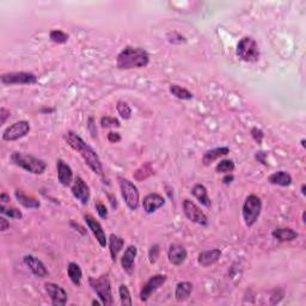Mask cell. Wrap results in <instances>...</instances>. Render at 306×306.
Masks as SVG:
<instances>
[{
    "mask_svg": "<svg viewBox=\"0 0 306 306\" xmlns=\"http://www.w3.org/2000/svg\"><path fill=\"white\" fill-rule=\"evenodd\" d=\"M65 140L71 149L75 150L81 155L85 164L91 169L92 172H95L96 175L103 176L104 170H103L102 160L99 158L98 153L92 149V146H90L88 142L73 131H68L65 134Z\"/></svg>",
    "mask_w": 306,
    "mask_h": 306,
    "instance_id": "obj_1",
    "label": "cell"
},
{
    "mask_svg": "<svg viewBox=\"0 0 306 306\" xmlns=\"http://www.w3.org/2000/svg\"><path fill=\"white\" fill-rule=\"evenodd\" d=\"M150 64V54L140 47H126L116 57V67L118 70L142 68Z\"/></svg>",
    "mask_w": 306,
    "mask_h": 306,
    "instance_id": "obj_2",
    "label": "cell"
},
{
    "mask_svg": "<svg viewBox=\"0 0 306 306\" xmlns=\"http://www.w3.org/2000/svg\"><path fill=\"white\" fill-rule=\"evenodd\" d=\"M10 159L15 165L19 166L23 170L34 173V175H42L47 170V163L30 153L13 152Z\"/></svg>",
    "mask_w": 306,
    "mask_h": 306,
    "instance_id": "obj_3",
    "label": "cell"
},
{
    "mask_svg": "<svg viewBox=\"0 0 306 306\" xmlns=\"http://www.w3.org/2000/svg\"><path fill=\"white\" fill-rule=\"evenodd\" d=\"M89 285L92 288V291L96 293L98 299L101 300L102 304L105 306H112L113 302V289L112 282H110L109 274H102L98 278H89Z\"/></svg>",
    "mask_w": 306,
    "mask_h": 306,
    "instance_id": "obj_4",
    "label": "cell"
},
{
    "mask_svg": "<svg viewBox=\"0 0 306 306\" xmlns=\"http://www.w3.org/2000/svg\"><path fill=\"white\" fill-rule=\"evenodd\" d=\"M236 55L245 62H257L260 60L261 52L256 39L251 36H244L237 43Z\"/></svg>",
    "mask_w": 306,
    "mask_h": 306,
    "instance_id": "obj_5",
    "label": "cell"
},
{
    "mask_svg": "<svg viewBox=\"0 0 306 306\" xmlns=\"http://www.w3.org/2000/svg\"><path fill=\"white\" fill-rule=\"evenodd\" d=\"M261 212H262V200L255 194L249 195L242 207L243 220L247 228H252L257 223Z\"/></svg>",
    "mask_w": 306,
    "mask_h": 306,
    "instance_id": "obj_6",
    "label": "cell"
},
{
    "mask_svg": "<svg viewBox=\"0 0 306 306\" xmlns=\"http://www.w3.org/2000/svg\"><path fill=\"white\" fill-rule=\"evenodd\" d=\"M118 186H120L121 195H122L123 201L126 202L127 207L131 210H136L140 206V194L135 184L128 178L118 176L117 177Z\"/></svg>",
    "mask_w": 306,
    "mask_h": 306,
    "instance_id": "obj_7",
    "label": "cell"
},
{
    "mask_svg": "<svg viewBox=\"0 0 306 306\" xmlns=\"http://www.w3.org/2000/svg\"><path fill=\"white\" fill-rule=\"evenodd\" d=\"M0 81L2 85H34L38 84V78L33 72H7L1 75Z\"/></svg>",
    "mask_w": 306,
    "mask_h": 306,
    "instance_id": "obj_8",
    "label": "cell"
},
{
    "mask_svg": "<svg viewBox=\"0 0 306 306\" xmlns=\"http://www.w3.org/2000/svg\"><path fill=\"white\" fill-rule=\"evenodd\" d=\"M183 213L188 220L197 224V225L207 226L208 223H210V219L205 214L204 210L195 202H192L191 200L186 199L183 201Z\"/></svg>",
    "mask_w": 306,
    "mask_h": 306,
    "instance_id": "obj_9",
    "label": "cell"
},
{
    "mask_svg": "<svg viewBox=\"0 0 306 306\" xmlns=\"http://www.w3.org/2000/svg\"><path fill=\"white\" fill-rule=\"evenodd\" d=\"M30 123L28 121H18L12 123L4 132H2V140L4 141H16L24 138L30 132Z\"/></svg>",
    "mask_w": 306,
    "mask_h": 306,
    "instance_id": "obj_10",
    "label": "cell"
},
{
    "mask_svg": "<svg viewBox=\"0 0 306 306\" xmlns=\"http://www.w3.org/2000/svg\"><path fill=\"white\" fill-rule=\"evenodd\" d=\"M166 280H168V276L163 275V274H157V275H153L151 278L147 280L146 284L142 286L141 291H140V300L141 302H147V300L151 298V295L157 292L163 285L165 284Z\"/></svg>",
    "mask_w": 306,
    "mask_h": 306,
    "instance_id": "obj_11",
    "label": "cell"
},
{
    "mask_svg": "<svg viewBox=\"0 0 306 306\" xmlns=\"http://www.w3.org/2000/svg\"><path fill=\"white\" fill-rule=\"evenodd\" d=\"M44 289H46V293L48 294L49 299H51L52 305L64 306L67 304L68 294L61 286L54 284V282H46Z\"/></svg>",
    "mask_w": 306,
    "mask_h": 306,
    "instance_id": "obj_12",
    "label": "cell"
},
{
    "mask_svg": "<svg viewBox=\"0 0 306 306\" xmlns=\"http://www.w3.org/2000/svg\"><path fill=\"white\" fill-rule=\"evenodd\" d=\"M71 191L81 205L86 206L89 204L90 197H91V191H90L89 184L83 178L76 176L75 181H73L72 187H71Z\"/></svg>",
    "mask_w": 306,
    "mask_h": 306,
    "instance_id": "obj_13",
    "label": "cell"
},
{
    "mask_svg": "<svg viewBox=\"0 0 306 306\" xmlns=\"http://www.w3.org/2000/svg\"><path fill=\"white\" fill-rule=\"evenodd\" d=\"M84 220H85L86 226L91 231V233L94 234V237L96 238V241L98 242V244L101 245V248H105L108 245V237L105 234L103 226L101 225L98 220H96V218L92 217L91 214H85L84 215Z\"/></svg>",
    "mask_w": 306,
    "mask_h": 306,
    "instance_id": "obj_14",
    "label": "cell"
},
{
    "mask_svg": "<svg viewBox=\"0 0 306 306\" xmlns=\"http://www.w3.org/2000/svg\"><path fill=\"white\" fill-rule=\"evenodd\" d=\"M165 205V197L158 192H151L142 200V208L147 214H153Z\"/></svg>",
    "mask_w": 306,
    "mask_h": 306,
    "instance_id": "obj_15",
    "label": "cell"
},
{
    "mask_svg": "<svg viewBox=\"0 0 306 306\" xmlns=\"http://www.w3.org/2000/svg\"><path fill=\"white\" fill-rule=\"evenodd\" d=\"M23 262L26 267L29 268V270L34 274L38 278H46L48 276V270H47L46 266L43 265L42 261H39L36 256L34 255H25L23 257Z\"/></svg>",
    "mask_w": 306,
    "mask_h": 306,
    "instance_id": "obj_16",
    "label": "cell"
},
{
    "mask_svg": "<svg viewBox=\"0 0 306 306\" xmlns=\"http://www.w3.org/2000/svg\"><path fill=\"white\" fill-rule=\"evenodd\" d=\"M136 256H138V248L135 245H128L127 249L123 252L122 257H121V266L128 275H132L134 273Z\"/></svg>",
    "mask_w": 306,
    "mask_h": 306,
    "instance_id": "obj_17",
    "label": "cell"
},
{
    "mask_svg": "<svg viewBox=\"0 0 306 306\" xmlns=\"http://www.w3.org/2000/svg\"><path fill=\"white\" fill-rule=\"evenodd\" d=\"M57 179H59L61 186H64V187L72 186L73 181H75L73 170L64 159L57 160Z\"/></svg>",
    "mask_w": 306,
    "mask_h": 306,
    "instance_id": "obj_18",
    "label": "cell"
},
{
    "mask_svg": "<svg viewBox=\"0 0 306 306\" xmlns=\"http://www.w3.org/2000/svg\"><path fill=\"white\" fill-rule=\"evenodd\" d=\"M221 255H223V252H221L220 249H217V248L210 250H204V251L200 252L199 256H197V262H199V265L201 267L208 268L210 266L215 265L220 260Z\"/></svg>",
    "mask_w": 306,
    "mask_h": 306,
    "instance_id": "obj_19",
    "label": "cell"
},
{
    "mask_svg": "<svg viewBox=\"0 0 306 306\" xmlns=\"http://www.w3.org/2000/svg\"><path fill=\"white\" fill-rule=\"evenodd\" d=\"M187 256H188V252H187L186 248L181 244H171L169 247V251H168V258L169 262L173 266H181L182 263H184V261L187 260Z\"/></svg>",
    "mask_w": 306,
    "mask_h": 306,
    "instance_id": "obj_20",
    "label": "cell"
},
{
    "mask_svg": "<svg viewBox=\"0 0 306 306\" xmlns=\"http://www.w3.org/2000/svg\"><path fill=\"white\" fill-rule=\"evenodd\" d=\"M230 153V147L228 146H220V147H215V149L208 150L204 153L202 155V164L205 166L210 165L212 163H214L215 160H218L219 158L225 157Z\"/></svg>",
    "mask_w": 306,
    "mask_h": 306,
    "instance_id": "obj_21",
    "label": "cell"
},
{
    "mask_svg": "<svg viewBox=\"0 0 306 306\" xmlns=\"http://www.w3.org/2000/svg\"><path fill=\"white\" fill-rule=\"evenodd\" d=\"M108 247H109V252L110 257H112L113 262H116L117 260V256L121 252V250L125 247V239L122 237L117 236V234L112 233L108 238Z\"/></svg>",
    "mask_w": 306,
    "mask_h": 306,
    "instance_id": "obj_22",
    "label": "cell"
},
{
    "mask_svg": "<svg viewBox=\"0 0 306 306\" xmlns=\"http://www.w3.org/2000/svg\"><path fill=\"white\" fill-rule=\"evenodd\" d=\"M191 192L192 196H194L195 199H196L202 206H205V207H207V208L210 207L212 201H210V196H208V191L204 184H201V183L195 184V186L191 188Z\"/></svg>",
    "mask_w": 306,
    "mask_h": 306,
    "instance_id": "obj_23",
    "label": "cell"
},
{
    "mask_svg": "<svg viewBox=\"0 0 306 306\" xmlns=\"http://www.w3.org/2000/svg\"><path fill=\"white\" fill-rule=\"evenodd\" d=\"M271 236L279 242H292L294 239H297L299 237L297 231H294L293 229L291 228H279L275 229L273 232H271Z\"/></svg>",
    "mask_w": 306,
    "mask_h": 306,
    "instance_id": "obj_24",
    "label": "cell"
},
{
    "mask_svg": "<svg viewBox=\"0 0 306 306\" xmlns=\"http://www.w3.org/2000/svg\"><path fill=\"white\" fill-rule=\"evenodd\" d=\"M15 197L16 200H17L18 204L22 205L23 207L29 208V210H36V208L41 207V202H39L38 199H35V197L33 196H29V195L24 194L22 191H18V189L15 191Z\"/></svg>",
    "mask_w": 306,
    "mask_h": 306,
    "instance_id": "obj_25",
    "label": "cell"
},
{
    "mask_svg": "<svg viewBox=\"0 0 306 306\" xmlns=\"http://www.w3.org/2000/svg\"><path fill=\"white\" fill-rule=\"evenodd\" d=\"M192 284L189 281H181L176 285L175 289V299L178 303H183L189 299L192 292Z\"/></svg>",
    "mask_w": 306,
    "mask_h": 306,
    "instance_id": "obj_26",
    "label": "cell"
},
{
    "mask_svg": "<svg viewBox=\"0 0 306 306\" xmlns=\"http://www.w3.org/2000/svg\"><path fill=\"white\" fill-rule=\"evenodd\" d=\"M268 182L273 186L279 187H289L293 182L292 176L286 171H276V172L271 173L268 177Z\"/></svg>",
    "mask_w": 306,
    "mask_h": 306,
    "instance_id": "obj_27",
    "label": "cell"
},
{
    "mask_svg": "<svg viewBox=\"0 0 306 306\" xmlns=\"http://www.w3.org/2000/svg\"><path fill=\"white\" fill-rule=\"evenodd\" d=\"M67 275L70 280L72 281L73 285L79 287L81 285V280H83V270H81L80 266L76 262H70L67 266Z\"/></svg>",
    "mask_w": 306,
    "mask_h": 306,
    "instance_id": "obj_28",
    "label": "cell"
},
{
    "mask_svg": "<svg viewBox=\"0 0 306 306\" xmlns=\"http://www.w3.org/2000/svg\"><path fill=\"white\" fill-rule=\"evenodd\" d=\"M169 91H170L172 96H175L177 99H182V101H191V99L194 98V95L188 89L177 85V84H171L169 86Z\"/></svg>",
    "mask_w": 306,
    "mask_h": 306,
    "instance_id": "obj_29",
    "label": "cell"
},
{
    "mask_svg": "<svg viewBox=\"0 0 306 306\" xmlns=\"http://www.w3.org/2000/svg\"><path fill=\"white\" fill-rule=\"evenodd\" d=\"M153 173L154 172H153L152 164L150 162H147L145 163V164H142L139 169H136V170L134 171L133 176L136 181H145V179L151 177Z\"/></svg>",
    "mask_w": 306,
    "mask_h": 306,
    "instance_id": "obj_30",
    "label": "cell"
},
{
    "mask_svg": "<svg viewBox=\"0 0 306 306\" xmlns=\"http://www.w3.org/2000/svg\"><path fill=\"white\" fill-rule=\"evenodd\" d=\"M236 169V165H234V162L232 159H223L218 163L217 166H215V172L217 173H232Z\"/></svg>",
    "mask_w": 306,
    "mask_h": 306,
    "instance_id": "obj_31",
    "label": "cell"
},
{
    "mask_svg": "<svg viewBox=\"0 0 306 306\" xmlns=\"http://www.w3.org/2000/svg\"><path fill=\"white\" fill-rule=\"evenodd\" d=\"M118 295H120L121 304H122L123 306H132L133 305V300H132L131 292H129L128 287L126 286L125 284H122L120 287H118Z\"/></svg>",
    "mask_w": 306,
    "mask_h": 306,
    "instance_id": "obj_32",
    "label": "cell"
},
{
    "mask_svg": "<svg viewBox=\"0 0 306 306\" xmlns=\"http://www.w3.org/2000/svg\"><path fill=\"white\" fill-rule=\"evenodd\" d=\"M0 213L11 219H22L23 213L16 207H6L5 205H0Z\"/></svg>",
    "mask_w": 306,
    "mask_h": 306,
    "instance_id": "obj_33",
    "label": "cell"
},
{
    "mask_svg": "<svg viewBox=\"0 0 306 306\" xmlns=\"http://www.w3.org/2000/svg\"><path fill=\"white\" fill-rule=\"evenodd\" d=\"M49 38H51V41L54 42V43L64 44L68 41L70 35L62 30H52L51 33H49Z\"/></svg>",
    "mask_w": 306,
    "mask_h": 306,
    "instance_id": "obj_34",
    "label": "cell"
},
{
    "mask_svg": "<svg viewBox=\"0 0 306 306\" xmlns=\"http://www.w3.org/2000/svg\"><path fill=\"white\" fill-rule=\"evenodd\" d=\"M166 39H168L169 43L175 44V46H181V44H184L187 42V38L182 35L178 31H169L166 34Z\"/></svg>",
    "mask_w": 306,
    "mask_h": 306,
    "instance_id": "obj_35",
    "label": "cell"
},
{
    "mask_svg": "<svg viewBox=\"0 0 306 306\" xmlns=\"http://www.w3.org/2000/svg\"><path fill=\"white\" fill-rule=\"evenodd\" d=\"M116 110H117L118 115H120L123 120H129V118L132 117V109L127 102L118 101L117 104H116Z\"/></svg>",
    "mask_w": 306,
    "mask_h": 306,
    "instance_id": "obj_36",
    "label": "cell"
},
{
    "mask_svg": "<svg viewBox=\"0 0 306 306\" xmlns=\"http://www.w3.org/2000/svg\"><path fill=\"white\" fill-rule=\"evenodd\" d=\"M99 125H101V127L104 129L121 127V122L118 121V118L113 117V116H103L101 121H99Z\"/></svg>",
    "mask_w": 306,
    "mask_h": 306,
    "instance_id": "obj_37",
    "label": "cell"
},
{
    "mask_svg": "<svg viewBox=\"0 0 306 306\" xmlns=\"http://www.w3.org/2000/svg\"><path fill=\"white\" fill-rule=\"evenodd\" d=\"M95 207H96V210L97 213H98L99 218L103 219V220H107L108 217H109V212H108V208L105 207V205L102 204L101 201H97Z\"/></svg>",
    "mask_w": 306,
    "mask_h": 306,
    "instance_id": "obj_38",
    "label": "cell"
},
{
    "mask_svg": "<svg viewBox=\"0 0 306 306\" xmlns=\"http://www.w3.org/2000/svg\"><path fill=\"white\" fill-rule=\"evenodd\" d=\"M250 134H251V138L254 139V140L257 142L258 145L262 144L263 139H265V133H263L262 129L254 127L251 129V131H250Z\"/></svg>",
    "mask_w": 306,
    "mask_h": 306,
    "instance_id": "obj_39",
    "label": "cell"
},
{
    "mask_svg": "<svg viewBox=\"0 0 306 306\" xmlns=\"http://www.w3.org/2000/svg\"><path fill=\"white\" fill-rule=\"evenodd\" d=\"M159 251H160V249H159V245L158 244L151 247V249H150V252H149L150 262L155 263V261H157L158 257H159Z\"/></svg>",
    "mask_w": 306,
    "mask_h": 306,
    "instance_id": "obj_40",
    "label": "cell"
},
{
    "mask_svg": "<svg viewBox=\"0 0 306 306\" xmlns=\"http://www.w3.org/2000/svg\"><path fill=\"white\" fill-rule=\"evenodd\" d=\"M88 129L91 134L92 138H97V127H96V121H95L94 116H90L88 120Z\"/></svg>",
    "mask_w": 306,
    "mask_h": 306,
    "instance_id": "obj_41",
    "label": "cell"
},
{
    "mask_svg": "<svg viewBox=\"0 0 306 306\" xmlns=\"http://www.w3.org/2000/svg\"><path fill=\"white\" fill-rule=\"evenodd\" d=\"M11 117V113L10 110H7L6 108L1 107L0 108V125H5L6 121Z\"/></svg>",
    "mask_w": 306,
    "mask_h": 306,
    "instance_id": "obj_42",
    "label": "cell"
},
{
    "mask_svg": "<svg viewBox=\"0 0 306 306\" xmlns=\"http://www.w3.org/2000/svg\"><path fill=\"white\" fill-rule=\"evenodd\" d=\"M121 134L118 132H109L108 134V141L112 142V144H117L121 141Z\"/></svg>",
    "mask_w": 306,
    "mask_h": 306,
    "instance_id": "obj_43",
    "label": "cell"
},
{
    "mask_svg": "<svg viewBox=\"0 0 306 306\" xmlns=\"http://www.w3.org/2000/svg\"><path fill=\"white\" fill-rule=\"evenodd\" d=\"M267 152L265 151H258L255 153V159L258 160V163H261V164L266 165L267 166V160H266V158H267Z\"/></svg>",
    "mask_w": 306,
    "mask_h": 306,
    "instance_id": "obj_44",
    "label": "cell"
},
{
    "mask_svg": "<svg viewBox=\"0 0 306 306\" xmlns=\"http://www.w3.org/2000/svg\"><path fill=\"white\" fill-rule=\"evenodd\" d=\"M70 226L73 230H76V231H78L79 233L81 234V236H85L86 232H88V230H85V229L83 228V226H80L78 223H76V221H73V220L70 221Z\"/></svg>",
    "mask_w": 306,
    "mask_h": 306,
    "instance_id": "obj_45",
    "label": "cell"
},
{
    "mask_svg": "<svg viewBox=\"0 0 306 306\" xmlns=\"http://www.w3.org/2000/svg\"><path fill=\"white\" fill-rule=\"evenodd\" d=\"M10 229V221L5 217H0V231L5 232Z\"/></svg>",
    "mask_w": 306,
    "mask_h": 306,
    "instance_id": "obj_46",
    "label": "cell"
},
{
    "mask_svg": "<svg viewBox=\"0 0 306 306\" xmlns=\"http://www.w3.org/2000/svg\"><path fill=\"white\" fill-rule=\"evenodd\" d=\"M234 181V176L232 175V173H228V175H225L224 176V178H223V184H225V186H229V184H231L232 182Z\"/></svg>",
    "mask_w": 306,
    "mask_h": 306,
    "instance_id": "obj_47",
    "label": "cell"
},
{
    "mask_svg": "<svg viewBox=\"0 0 306 306\" xmlns=\"http://www.w3.org/2000/svg\"><path fill=\"white\" fill-rule=\"evenodd\" d=\"M0 201H1V205L10 204V201H11V199H10V195L5 194V192H1V195H0Z\"/></svg>",
    "mask_w": 306,
    "mask_h": 306,
    "instance_id": "obj_48",
    "label": "cell"
},
{
    "mask_svg": "<svg viewBox=\"0 0 306 306\" xmlns=\"http://www.w3.org/2000/svg\"><path fill=\"white\" fill-rule=\"evenodd\" d=\"M108 197H109V201H110V204H112V207L113 208L117 207V202H116V197L114 196V195L109 194L108 195Z\"/></svg>",
    "mask_w": 306,
    "mask_h": 306,
    "instance_id": "obj_49",
    "label": "cell"
},
{
    "mask_svg": "<svg viewBox=\"0 0 306 306\" xmlns=\"http://www.w3.org/2000/svg\"><path fill=\"white\" fill-rule=\"evenodd\" d=\"M92 305H96V306H98V305H103V304H102V302H101V300H99V302H98V300H92Z\"/></svg>",
    "mask_w": 306,
    "mask_h": 306,
    "instance_id": "obj_50",
    "label": "cell"
},
{
    "mask_svg": "<svg viewBox=\"0 0 306 306\" xmlns=\"http://www.w3.org/2000/svg\"><path fill=\"white\" fill-rule=\"evenodd\" d=\"M302 194L306 196V184H303L302 186Z\"/></svg>",
    "mask_w": 306,
    "mask_h": 306,
    "instance_id": "obj_51",
    "label": "cell"
},
{
    "mask_svg": "<svg viewBox=\"0 0 306 306\" xmlns=\"http://www.w3.org/2000/svg\"><path fill=\"white\" fill-rule=\"evenodd\" d=\"M54 109H41V113H53Z\"/></svg>",
    "mask_w": 306,
    "mask_h": 306,
    "instance_id": "obj_52",
    "label": "cell"
},
{
    "mask_svg": "<svg viewBox=\"0 0 306 306\" xmlns=\"http://www.w3.org/2000/svg\"><path fill=\"white\" fill-rule=\"evenodd\" d=\"M305 142H306V140H305V139H303V140H302V141H300V144H302V146H303V147H304V149H305V147H306V144H305Z\"/></svg>",
    "mask_w": 306,
    "mask_h": 306,
    "instance_id": "obj_53",
    "label": "cell"
},
{
    "mask_svg": "<svg viewBox=\"0 0 306 306\" xmlns=\"http://www.w3.org/2000/svg\"><path fill=\"white\" fill-rule=\"evenodd\" d=\"M305 214H306V212L303 213V223H304V224L306 223V220H305Z\"/></svg>",
    "mask_w": 306,
    "mask_h": 306,
    "instance_id": "obj_54",
    "label": "cell"
}]
</instances>
